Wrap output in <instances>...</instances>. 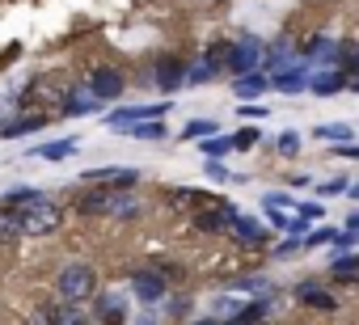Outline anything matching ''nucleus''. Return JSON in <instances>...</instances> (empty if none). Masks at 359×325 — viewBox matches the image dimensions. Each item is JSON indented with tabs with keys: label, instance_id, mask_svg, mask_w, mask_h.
Wrapping results in <instances>:
<instances>
[{
	"label": "nucleus",
	"instance_id": "14",
	"mask_svg": "<svg viewBox=\"0 0 359 325\" xmlns=\"http://www.w3.org/2000/svg\"><path fill=\"white\" fill-rule=\"evenodd\" d=\"M43 325H85V304L47 300V304H43Z\"/></svg>",
	"mask_w": 359,
	"mask_h": 325
},
{
	"label": "nucleus",
	"instance_id": "21",
	"mask_svg": "<svg viewBox=\"0 0 359 325\" xmlns=\"http://www.w3.org/2000/svg\"><path fill=\"white\" fill-rule=\"evenodd\" d=\"M266 89H275L266 72H250V76H237V81H233V93L245 97V102H250V97H262Z\"/></svg>",
	"mask_w": 359,
	"mask_h": 325
},
{
	"label": "nucleus",
	"instance_id": "27",
	"mask_svg": "<svg viewBox=\"0 0 359 325\" xmlns=\"http://www.w3.org/2000/svg\"><path fill=\"white\" fill-rule=\"evenodd\" d=\"M212 135H220V123H212V118H191V123L182 127V139H195V144H203V139H212Z\"/></svg>",
	"mask_w": 359,
	"mask_h": 325
},
{
	"label": "nucleus",
	"instance_id": "11",
	"mask_svg": "<svg viewBox=\"0 0 359 325\" xmlns=\"http://www.w3.org/2000/svg\"><path fill=\"white\" fill-rule=\"evenodd\" d=\"M93 317H97L102 325H127L131 300L118 296V291H97V296H93Z\"/></svg>",
	"mask_w": 359,
	"mask_h": 325
},
{
	"label": "nucleus",
	"instance_id": "1",
	"mask_svg": "<svg viewBox=\"0 0 359 325\" xmlns=\"http://www.w3.org/2000/svg\"><path fill=\"white\" fill-rule=\"evenodd\" d=\"M76 212L81 216H114V220H131V216H140V199L131 195V191H85L81 199H76Z\"/></svg>",
	"mask_w": 359,
	"mask_h": 325
},
{
	"label": "nucleus",
	"instance_id": "32",
	"mask_svg": "<svg viewBox=\"0 0 359 325\" xmlns=\"http://www.w3.org/2000/svg\"><path fill=\"white\" fill-rule=\"evenodd\" d=\"M342 237V228H330V224H321V228H313L309 237H304V245H334Z\"/></svg>",
	"mask_w": 359,
	"mask_h": 325
},
{
	"label": "nucleus",
	"instance_id": "34",
	"mask_svg": "<svg viewBox=\"0 0 359 325\" xmlns=\"http://www.w3.org/2000/svg\"><path fill=\"white\" fill-rule=\"evenodd\" d=\"M233 287H241V291H258V296H266V291H271V283H266L262 275H250V279H233Z\"/></svg>",
	"mask_w": 359,
	"mask_h": 325
},
{
	"label": "nucleus",
	"instance_id": "4",
	"mask_svg": "<svg viewBox=\"0 0 359 325\" xmlns=\"http://www.w3.org/2000/svg\"><path fill=\"white\" fill-rule=\"evenodd\" d=\"M18 216H22L26 237H51V233H60V224H64V207H60L55 199H43V203H34V207H22Z\"/></svg>",
	"mask_w": 359,
	"mask_h": 325
},
{
	"label": "nucleus",
	"instance_id": "35",
	"mask_svg": "<svg viewBox=\"0 0 359 325\" xmlns=\"http://www.w3.org/2000/svg\"><path fill=\"white\" fill-rule=\"evenodd\" d=\"M342 191H351V182H346V178H330V182H321V186H317V195H321V199L342 195Z\"/></svg>",
	"mask_w": 359,
	"mask_h": 325
},
{
	"label": "nucleus",
	"instance_id": "3",
	"mask_svg": "<svg viewBox=\"0 0 359 325\" xmlns=\"http://www.w3.org/2000/svg\"><path fill=\"white\" fill-rule=\"evenodd\" d=\"M169 279H173V266H140L131 270V296L144 308H156L169 296Z\"/></svg>",
	"mask_w": 359,
	"mask_h": 325
},
{
	"label": "nucleus",
	"instance_id": "24",
	"mask_svg": "<svg viewBox=\"0 0 359 325\" xmlns=\"http://www.w3.org/2000/svg\"><path fill=\"white\" fill-rule=\"evenodd\" d=\"M47 195L39 191V186H13V191H5V207H13V212H22V207H34V203H43Z\"/></svg>",
	"mask_w": 359,
	"mask_h": 325
},
{
	"label": "nucleus",
	"instance_id": "40",
	"mask_svg": "<svg viewBox=\"0 0 359 325\" xmlns=\"http://www.w3.org/2000/svg\"><path fill=\"white\" fill-rule=\"evenodd\" d=\"M342 228H346V233H355V237H359V212H351V216H346V224H342Z\"/></svg>",
	"mask_w": 359,
	"mask_h": 325
},
{
	"label": "nucleus",
	"instance_id": "16",
	"mask_svg": "<svg viewBox=\"0 0 359 325\" xmlns=\"http://www.w3.org/2000/svg\"><path fill=\"white\" fill-rule=\"evenodd\" d=\"M309 68H313L309 60H296L292 68H283L279 76H271V85H275L279 93H304V89H309Z\"/></svg>",
	"mask_w": 359,
	"mask_h": 325
},
{
	"label": "nucleus",
	"instance_id": "7",
	"mask_svg": "<svg viewBox=\"0 0 359 325\" xmlns=\"http://www.w3.org/2000/svg\"><path fill=\"white\" fill-rule=\"evenodd\" d=\"M85 85L93 89V97H97V102H118V97H123V85H127V76H123L114 64H97V68L85 76Z\"/></svg>",
	"mask_w": 359,
	"mask_h": 325
},
{
	"label": "nucleus",
	"instance_id": "12",
	"mask_svg": "<svg viewBox=\"0 0 359 325\" xmlns=\"http://www.w3.org/2000/svg\"><path fill=\"white\" fill-rule=\"evenodd\" d=\"M85 186H114V191H131L140 182L135 170H118V165H102V170H85L81 174Z\"/></svg>",
	"mask_w": 359,
	"mask_h": 325
},
{
	"label": "nucleus",
	"instance_id": "43",
	"mask_svg": "<svg viewBox=\"0 0 359 325\" xmlns=\"http://www.w3.org/2000/svg\"><path fill=\"white\" fill-rule=\"evenodd\" d=\"M262 325H266V321H262Z\"/></svg>",
	"mask_w": 359,
	"mask_h": 325
},
{
	"label": "nucleus",
	"instance_id": "39",
	"mask_svg": "<svg viewBox=\"0 0 359 325\" xmlns=\"http://www.w3.org/2000/svg\"><path fill=\"white\" fill-rule=\"evenodd\" d=\"M296 212H300L309 224H313V220H321V203H309V199H304V203H296Z\"/></svg>",
	"mask_w": 359,
	"mask_h": 325
},
{
	"label": "nucleus",
	"instance_id": "26",
	"mask_svg": "<svg viewBox=\"0 0 359 325\" xmlns=\"http://www.w3.org/2000/svg\"><path fill=\"white\" fill-rule=\"evenodd\" d=\"M245 304H250V300H241V296H220V300H216V308H212V317L229 325V321H237V317L245 312Z\"/></svg>",
	"mask_w": 359,
	"mask_h": 325
},
{
	"label": "nucleus",
	"instance_id": "5",
	"mask_svg": "<svg viewBox=\"0 0 359 325\" xmlns=\"http://www.w3.org/2000/svg\"><path fill=\"white\" fill-rule=\"evenodd\" d=\"M262 60H266V51H262V43H258L254 34H241V39L233 43V51H229V76L237 81V76H250V72H262Z\"/></svg>",
	"mask_w": 359,
	"mask_h": 325
},
{
	"label": "nucleus",
	"instance_id": "20",
	"mask_svg": "<svg viewBox=\"0 0 359 325\" xmlns=\"http://www.w3.org/2000/svg\"><path fill=\"white\" fill-rule=\"evenodd\" d=\"M47 123V114H18L9 123H0V139H26L30 131H39Z\"/></svg>",
	"mask_w": 359,
	"mask_h": 325
},
{
	"label": "nucleus",
	"instance_id": "8",
	"mask_svg": "<svg viewBox=\"0 0 359 325\" xmlns=\"http://www.w3.org/2000/svg\"><path fill=\"white\" fill-rule=\"evenodd\" d=\"M187 72H191V64H187L182 55H161V60L152 64V81H156L161 93H177V89L187 85Z\"/></svg>",
	"mask_w": 359,
	"mask_h": 325
},
{
	"label": "nucleus",
	"instance_id": "33",
	"mask_svg": "<svg viewBox=\"0 0 359 325\" xmlns=\"http://www.w3.org/2000/svg\"><path fill=\"white\" fill-rule=\"evenodd\" d=\"M262 207H275V212H292V207H296V199H292V195H283V191H271V195H262Z\"/></svg>",
	"mask_w": 359,
	"mask_h": 325
},
{
	"label": "nucleus",
	"instance_id": "10",
	"mask_svg": "<svg viewBox=\"0 0 359 325\" xmlns=\"http://www.w3.org/2000/svg\"><path fill=\"white\" fill-rule=\"evenodd\" d=\"M237 207L229 203V199H216L212 207H203V212H195V228L199 233H233V224H237Z\"/></svg>",
	"mask_w": 359,
	"mask_h": 325
},
{
	"label": "nucleus",
	"instance_id": "19",
	"mask_svg": "<svg viewBox=\"0 0 359 325\" xmlns=\"http://www.w3.org/2000/svg\"><path fill=\"white\" fill-rule=\"evenodd\" d=\"M313 139H317V144H330V148L355 144V123H317V127H313Z\"/></svg>",
	"mask_w": 359,
	"mask_h": 325
},
{
	"label": "nucleus",
	"instance_id": "37",
	"mask_svg": "<svg viewBox=\"0 0 359 325\" xmlns=\"http://www.w3.org/2000/svg\"><path fill=\"white\" fill-rule=\"evenodd\" d=\"M237 114H241V118H245V123H250V118H254V123H258V118H266V114H271V110H266V106H254V102H241V106H237Z\"/></svg>",
	"mask_w": 359,
	"mask_h": 325
},
{
	"label": "nucleus",
	"instance_id": "17",
	"mask_svg": "<svg viewBox=\"0 0 359 325\" xmlns=\"http://www.w3.org/2000/svg\"><path fill=\"white\" fill-rule=\"evenodd\" d=\"M102 110H106V102H97L89 85L72 89V93H68V102H64V114H68V118H85V114H102Z\"/></svg>",
	"mask_w": 359,
	"mask_h": 325
},
{
	"label": "nucleus",
	"instance_id": "2",
	"mask_svg": "<svg viewBox=\"0 0 359 325\" xmlns=\"http://www.w3.org/2000/svg\"><path fill=\"white\" fill-rule=\"evenodd\" d=\"M55 296L68 300V304H93V296H97V270L89 262H68L55 275Z\"/></svg>",
	"mask_w": 359,
	"mask_h": 325
},
{
	"label": "nucleus",
	"instance_id": "28",
	"mask_svg": "<svg viewBox=\"0 0 359 325\" xmlns=\"http://www.w3.org/2000/svg\"><path fill=\"white\" fill-rule=\"evenodd\" d=\"M18 237H26L22 216H18L13 207H0V241H18Z\"/></svg>",
	"mask_w": 359,
	"mask_h": 325
},
{
	"label": "nucleus",
	"instance_id": "6",
	"mask_svg": "<svg viewBox=\"0 0 359 325\" xmlns=\"http://www.w3.org/2000/svg\"><path fill=\"white\" fill-rule=\"evenodd\" d=\"M229 51H233V43H212V47L191 64L187 85H208V81H216L220 72H229Z\"/></svg>",
	"mask_w": 359,
	"mask_h": 325
},
{
	"label": "nucleus",
	"instance_id": "22",
	"mask_svg": "<svg viewBox=\"0 0 359 325\" xmlns=\"http://www.w3.org/2000/svg\"><path fill=\"white\" fill-rule=\"evenodd\" d=\"M123 135L161 144V139H169V127H165V118H148V123H131V127H123Z\"/></svg>",
	"mask_w": 359,
	"mask_h": 325
},
{
	"label": "nucleus",
	"instance_id": "30",
	"mask_svg": "<svg viewBox=\"0 0 359 325\" xmlns=\"http://www.w3.org/2000/svg\"><path fill=\"white\" fill-rule=\"evenodd\" d=\"M208 203V195L203 191H195V186H187V191H173V207H191V212H199Z\"/></svg>",
	"mask_w": 359,
	"mask_h": 325
},
{
	"label": "nucleus",
	"instance_id": "9",
	"mask_svg": "<svg viewBox=\"0 0 359 325\" xmlns=\"http://www.w3.org/2000/svg\"><path fill=\"white\" fill-rule=\"evenodd\" d=\"M169 97H161V102H152V106H118V110H110L106 114V123L114 127V131H123V127H131V123H148V118H165L169 114Z\"/></svg>",
	"mask_w": 359,
	"mask_h": 325
},
{
	"label": "nucleus",
	"instance_id": "18",
	"mask_svg": "<svg viewBox=\"0 0 359 325\" xmlns=\"http://www.w3.org/2000/svg\"><path fill=\"white\" fill-rule=\"evenodd\" d=\"M233 237H237L241 245H254V249L271 245V228H266L262 220H254V216H237V224H233Z\"/></svg>",
	"mask_w": 359,
	"mask_h": 325
},
{
	"label": "nucleus",
	"instance_id": "42",
	"mask_svg": "<svg viewBox=\"0 0 359 325\" xmlns=\"http://www.w3.org/2000/svg\"><path fill=\"white\" fill-rule=\"evenodd\" d=\"M346 195H351V199H355V203H359V182H355V186H351V191H346Z\"/></svg>",
	"mask_w": 359,
	"mask_h": 325
},
{
	"label": "nucleus",
	"instance_id": "38",
	"mask_svg": "<svg viewBox=\"0 0 359 325\" xmlns=\"http://www.w3.org/2000/svg\"><path fill=\"white\" fill-rule=\"evenodd\" d=\"M279 152H283V156H296V152H300V135H296V131H283V135H279Z\"/></svg>",
	"mask_w": 359,
	"mask_h": 325
},
{
	"label": "nucleus",
	"instance_id": "15",
	"mask_svg": "<svg viewBox=\"0 0 359 325\" xmlns=\"http://www.w3.org/2000/svg\"><path fill=\"white\" fill-rule=\"evenodd\" d=\"M342 89H351V81H346L342 68H321V72L309 76V93H317V97H334Z\"/></svg>",
	"mask_w": 359,
	"mask_h": 325
},
{
	"label": "nucleus",
	"instance_id": "29",
	"mask_svg": "<svg viewBox=\"0 0 359 325\" xmlns=\"http://www.w3.org/2000/svg\"><path fill=\"white\" fill-rule=\"evenodd\" d=\"M237 144H233V135H212V139H203L199 144V152L208 156V160H224V152H233Z\"/></svg>",
	"mask_w": 359,
	"mask_h": 325
},
{
	"label": "nucleus",
	"instance_id": "25",
	"mask_svg": "<svg viewBox=\"0 0 359 325\" xmlns=\"http://www.w3.org/2000/svg\"><path fill=\"white\" fill-rule=\"evenodd\" d=\"M330 275H334L338 283H359V254H338V258L330 262Z\"/></svg>",
	"mask_w": 359,
	"mask_h": 325
},
{
	"label": "nucleus",
	"instance_id": "31",
	"mask_svg": "<svg viewBox=\"0 0 359 325\" xmlns=\"http://www.w3.org/2000/svg\"><path fill=\"white\" fill-rule=\"evenodd\" d=\"M233 144H237V152H250V148L262 144V131H258V127H241V131L233 135Z\"/></svg>",
	"mask_w": 359,
	"mask_h": 325
},
{
	"label": "nucleus",
	"instance_id": "41",
	"mask_svg": "<svg viewBox=\"0 0 359 325\" xmlns=\"http://www.w3.org/2000/svg\"><path fill=\"white\" fill-rule=\"evenodd\" d=\"M191 325H224V321H216V317H203V321H191Z\"/></svg>",
	"mask_w": 359,
	"mask_h": 325
},
{
	"label": "nucleus",
	"instance_id": "23",
	"mask_svg": "<svg viewBox=\"0 0 359 325\" xmlns=\"http://www.w3.org/2000/svg\"><path fill=\"white\" fill-rule=\"evenodd\" d=\"M76 139H47V144H39L34 148V156H43V160H68V156H76Z\"/></svg>",
	"mask_w": 359,
	"mask_h": 325
},
{
	"label": "nucleus",
	"instance_id": "13",
	"mask_svg": "<svg viewBox=\"0 0 359 325\" xmlns=\"http://www.w3.org/2000/svg\"><path fill=\"white\" fill-rule=\"evenodd\" d=\"M296 300H300L304 308H321V312H334V308H338L334 291H330V287H321L317 279H304V283H296Z\"/></svg>",
	"mask_w": 359,
	"mask_h": 325
},
{
	"label": "nucleus",
	"instance_id": "36",
	"mask_svg": "<svg viewBox=\"0 0 359 325\" xmlns=\"http://www.w3.org/2000/svg\"><path fill=\"white\" fill-rule=\"evenodd\" d=\"M203 174H208L212 182H233V174L224 170V160H208V165H203Z\"/></svg>",
	"mask_w": 359,
	"mask_h": 325
}]
</instances>
